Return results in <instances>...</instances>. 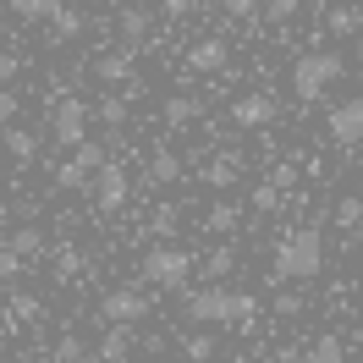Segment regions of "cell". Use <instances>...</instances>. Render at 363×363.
Returning <instances> with one entry per match:
<instances>
[{
  "label": "cell",
  "mask_w": 363,
  "mask_h": 363,
  "mask_svg": "<svg viewBox=\"0 0 363 363\" xmlns=\"http://www.w3.org/2000/svg\"><path fill=\"white\" fill-rule=\"evenodd\" d=\"M55 187H61V193H89V187H94V171H89V165H83L77 155H72V160H61V171H55Z\"/></svg>",
  "instance_id": "9a60e30c"
},
{
  "label": "cell",
  "mask_w": 363,
  "mask_h": 363,
  "mask_svg": "<svg viewBox=\"0 0 363 363\" xmlns=\"http://www.w3.org/2000/svg\"><path fill=\"white\" fill-rule=\"evenodd\" d=\"M193 6H199V0H160V11H165L171 23H182V17H193Z\"/></svg>",
  "instance_id": "f35d334b"
},
{
  "label": "cell",
  "mask_w": 363,
  "mask_h": 363,
  "mask_svg": "<svg viewBox=\"0 0 363 363\" xmlns=\"http://www.w3.org/2000/svg\"><path fill=\"white\" fill-rule=\"evenodd\" d=\"M94 116H99V121H105V127H127V94H105V99H99V105H94Z\"/></svg>",
  "instance_id": "603a6c76"
},
{
  "label": "cell",
  "mask_w": 363,
  "mask_h": 363,
  "mask_svg": "<svg viewBox=\"0 0 363 363\" xmlns=\"http://www.w3.org/2000/svg\"><path fill=\"white\" fill-rule=\"evenodd\" d=\"M77 33H89V17L72 11V6H61V17H55V39H77Z\"/></svg>",
  "instance_id": "4316f807"
},
{
  "label": "cell",
  "mask_w": 363,
  "mask_h": 363,
  "mask_svg": "<svg viewBox=\"0 0 363 363\" xmlns=\"http://www.w3.org/2000/svg\"><path fill=\"white\" fill-rule=\"evenodd\" d=\"M116 23H121V45H127V50L149 45V33H155V17H149L143 6H127V11L116 17Z\"/></svg>",
  "instance_id": "7c38bea8"
},
{
  "label": "cell",
  "mask_w": 363,
  "mask_h": 363,
  "mask_svg": "<svg viewBox=\"0 0 363 363\" xmlns=\"http://www.w3.org/2000/svg\"><path fill=\"white\" fill-rule=\"evenodd\" d=\"M133 67H138V50H105V55H99V61H94V77H99V83H111V89H121V83H127V89H133Z\"/></svg>",
  "instance_id": "30bf717a"
},
{
  "label": "cell",
  "mask_w": 363,
  "mask_h": 363,
  "mask_svg": "<svg viewBox=\"0 0 363 363\" xmlns=\"http://www.w3.org/2000/svg\"><path fill=\"white\" fill-rule=\"evenodd\" d=\"M0 248H6V242H0Z\"/></svg>",
  "instance_id": "f6af8a7d"
},
{
  "label": "cell",
  "mask_w": 363,
  "mask_h": 363,
  "mask_svg": "<svg viewBox=\"0 0 363 363\" xmlns=\"http://www.w3.org/2000/svg\"><path fill=\"white\" fill-rule=\"evenodd\" d=\"M0 143H6V155L17 160V165H28V160L39 155V138L28 133V127H6V133H0Z\"/></svg>",
  "instance_id": "2e32d148"
},
{
  "label": "cell",
  "mask_w": 363,
  "mask_h": 363,
  "mask_svg": "<svg viewBox=\"0 0 363 363\" xmlns=\"http://www.w3.org/2000/svg\"><path fill=\"white\" fill-rule=\"evenodd\" d=\"M61 6H67V0H11V11H17L23 23H55Z\"/></svg>",
  "instance_id": "ac0fdd59"
},
{
  "label": "cell",
  "mask_w": 363,
  "mask_h": 363,
  "mask_svg": "<svg viewBox=\"0 0 363 363\" xmlns=\"http://www.w3.org/2000/svg\"><path fill=\"white\" fill-rule=\"evenodd\" d=\"M99 319L105 325H138V319H149V297L138 286H111L99 297Z\"/></svg>",
  "instance_id": "ba28073f"
},
{
  "label": "cell",
  "mask_w": 363,
  "mask_h": 363,
  "mask_svg": "<svg viewBox=\"0 0 363 363\" xmlns=\"http://www.w3.org/2000/svg\"><path fill=\"white\" fill-rule=\"evenodd\" d=\"M226 61H231V50L220 39H199V45L187 50V72H199V77H220Z\"/></svg>",
  "instance_id": "8fae6325"
},
{
  "label": "cell",
  "mask_w": 363,
  "mask_h": 363,
  "mask_svg": "<svg viewBox=\"0 0 363 363\" xmlns=\"http://www.w3.org/2000/svg\"><path fill=\"white\" fill-rule=\"evenodd\" d=\"M275 314H281V319L303 314V297H297V292H281V297H275Z\"/></svg>",
  "instance_id": "ab89813d"
},
{
  "label": "cell",
  "mask_w": 363,
  "mask_h": 363,
  "mask_svg": "<svg viewBox=\"0 0 363 363\" xmlns=\"http://www.w3.org/2000/svg\"><path fill=\"white\" fill-rule=\"evenodd\" d=\"M275 116H281V99L270 89H253V94H237L231 99V127L237 133H259V127H270Z\"/></svg>",
  "instance_id": "52a82bcc"
},
{
  "label": "cell",
  "mask_w": 363,
  "mask_h": 363,
  "mask_svg": "<svg viewBox=\"0 0 363 363\" xmlns=\"http://www.w3.org/2000/svg\"><path fill=\"white\" fill-rule=\"evenodd\" d=\"M39 314H45V303H39L33 292H17V297H11V325H33Z\"/></svg>",
  "instance_id": "484cf974"
},
{
  "label": "cell",
  "mask_w": 363,
  "mask_h": 363,
  "mask_svg": "<svg viewBox=\"0 0 363 363\" xmlns=\"http://www.w3.org/2000/svg\"><path fill=\"white\" fill-rule=\"evenodd\" d=\"M199 111H204V105H199L193 94H171V99H165V127H193Z\"/></svg>",
  "instance_id": "e0dca14e"
},
{
  "label": "cell",
  "mask_w": 363,
  "mask_h": 363,
  "mask_svg": "<svg viewBox=\"0 0 363 363\" xmlns=\"http://www.w3.org/2000/svg\"><path fill=\"white\" fill-rule=\"evenodd\" d=\"M17 111H23V105H17V94L0 89V133H6V127H17Z\"/></svg>",
  "instance_id": "d590c367"
},
{
  "label": "cell",
  "mask_w": 363,
  "mask_h": 363,
  "mask_svg": "<svg viewBox=\"0 0 363 363\" xmlns=\"http://www.w3.org/2000/svg\"><path fill=\"white\" fill-rule=\"evenodd\" d=\"M231 264H237V253L220 242V248H209V259H204V270H209V281H226L231 275Z\"/></svg>",
  "instance_id": "83f0119b"
},
{
  "label": "cell",
  "mask_w": 363,
  "mask_h": 363,
  "mask_svg": "<svg viewBox=\"0 0 363 363\" xmlns=\"http://www.w3.org/2000/svg\"><path fill=\"white\" fill-rule=\"evenodd\" d=\"M297 363H347V347H341V336H319Z\"/></svg>",
  "instance_id": "44dd1931"
},
{
  "label": "cell",
  "mask_w": 363,
  "mask_h": 363,
  "mask_svg": "<svg viewBox=\"0 0 363 363\" xmlns=\"http://www.w3.org/2000/svg\"><path fill=\"white\" fill-rule=\"evenodd\" d=\"M89 199L105 209V215H116V209L133 204V177H127V165H121V160H111V165H99V171H94Z\"/></svg>",
  "instance_id": "8992f818"
},
{
  "label": "cell",
  "mask_w": 363,
  "mask_h": 363,
  "mask_svg": "<svg viewBox=\"0 0 363 363\" xmlns=\"http://www.w3.org/2000/svg\"><path fill=\"white\" fill-rule=\"evenodd\" d=\"M341 77H347V55H336V50H303V55L292 61V94L303 99V105L325 99Z\"/></svg>",
  "instance_id": "3957f363"
},
{
  "label": "cell",
  "mask_w": 363,
  "mask_h": 363,
  "mask_svg": "<svg viewBox=\"0 0 363 363\" xmlns=\"http://www.w3.org/2000/svg\"><path fill=\"white\" fill-rule=\"evenodd\" d=\"M177 177H182V160H177V155H155L149 182H155V187H165V182H177Z\"/></svg>",
  "instance_id": "f546056e"
},
{
  "label": "cell",
  "mask_w": 363,
  "mask_h": 363,
  "mask_svg": "<svg viewBox=\"0 0 363 363\" xmlns=\"http://www.w3.org/2000/svg\"><path fill=\"white\" fill-rule=\"evenodd\" d=\"M270 182L281 187V193H292V187H297V165H275V171H270Z\"/></svg>",
  "instance_id": "60d3db41"
},
{
  "label": "cell",
  "mask_w": 363,
  "mask_h": 363,
  "mask_svg": "<svg viewBox=\"0 0 363 363\" xmlns=\"http://www.w3.org/2000/svg\"><path fill=\"white\" fill-rule=\"evenodd\" d=\"M358 67H363V33H358Z\"/></svg>",
  "instance_id": "7bdbcfd3"
},
{
  "label": "cell",
  "mask_w": 363,
  "mask_h": 363,
  "mask_svg": "<svg viewBox=\"0 0 363 363\" xmlns=\"http://www.w3.org/2000/svg\"><path fill=\"white\" fill-rule=\"evenodd\" d=\"M77 270H83V253L77 248H55V281H77Z\"/></svg>",
  "instance_id": "4dcf8cb0"
},
{
  "label": "cell",
  "mask_w": 363,
  "mask_h": 363,
  "mask_svg": "<svg viewBox=\"0 0 363 363\" xmlns=\"http://www.w3.org/2000/svg\"><path fill=\"white\" fill-rule=\"evenodd\" d=\"M133 325H111V330H105V336H99V358L105 363H127L133 358Z\"/></svg>",
  "instance_id": "4fadbf2b"
},
{
  "label": "cell",
  "mask_w": 363,
  "mask_h": 363,
  "mask_svg": "<svg viewBox=\"0 0 363 363\" xmlns=\"http://www.w3.org/2000/svg\"><path fill=\"white\" fill-rule=\"evenodd\" d=\"M17 72H23V61H17V55H0V89H6Z\"/></svg>",
  "instance_id": "b9f144b4"
},
{
  "label": "cell",
  "mask_w": 363,
  "mask_h": 363,
  "mask_svg": "<svg viewBox=\"0 0 363 363\" xmlns=\"http://www.w3.org/2000/svg\"><path fill=\"white\" fill-rule=\"evenodd\" d=\"M325 28H330L336 39H358V33H363V11H358V6H336V11L325 17Z\"/></svg>",
  "instance_id": "d6986e66"
},
{
  "label": "cell",
  "mask_w": 363,
  "mask_h": 363,
  "mask_svg": "<svg viewBox=\"0 0 363 363\" xmlns=\"http://www.w3.org/2000/svg\"><path fill=\"white\" fill-rule=\"evenodd\" d=\"M237 177H242V160H237V155H215V160H204V182L215 187V193L237 187Z\"/></svg>",
  "instance_id": "5bb4252c"
},
{
  "label": "cell",
  "mask_w": 363,
  "mask_h": 363,
  "mask_svg": "<svg viewBox=\"0 0 363 363\" xmlns=\"http://www.w3.org/2000/svg\"><path fill=\"white\" fill-rule=\"evenodd\" d=\"M149 231H155V237H171V231H177V209L160 204V209H155V226H149Z\"/></svg>",
  "instance_id": "74e56055"
},
{
  "label": "cell",
  "mask_w": 363,
  "mask_h": 363,
  "mask_svg": "<svg viewBox=\"0 0 363 363\" xmlns=\"http://www.w3.org/2000/svg\"><path fill=\"white\" fill-rule=\"evenodd\" d=\"M72 155L83 160V165H89V171H99V165H111V149H105V143H94V138H89V143H77V149H72Z\"/></svg>",
  "instance_id": "d6a6232c"
},
{
  "label": "cell",
  "mask_w": 363,
  "mask_h": 363,
  "mask_svg": "<svg viewBox=\"0 0 363 363\" xmlns=\"http://www.w3.org/2000/svg\"><path fill=\"white\" fill-rule=\"evenodd\" d=\"M281 199H286V193H281L275 182H264V187H253V209H259V215H275V209H281Z\"/></svg>",
  "instance_id": "1f68e13d"
},
{
  "label": "cell",
  "mask_w": 363,
  "mask_h": 363,
  "mask_svg": "<svg viewBox=\"0 0 363 363\" xmlns=\"http://www.w3.org/2000/svg\"><path fill=\"white\" fill-rule=\"evenodd\" d=\"M17 363H39V358H28V352H23V358H17Z\"/></svg>",
  "instance_id": "ee69618b"
},
{
  "label": "cell",
  "mask_w": 363,
  "mask_h": 363,
  "mask_svg": "<svg viewBox=\"0 0 363 363\" xmlns=\"http://www.w3.org/2000/svg\"><path fill=\"white\" fill-rule=\"evenodd\" d=\"M143 281L149 286H165V292H187V281H193V253L187 248H171V242H155V248L143 253Z\"/></svg>",
  "instance_id": "277c9868"
},
{
  "label": "cell",
  "mask_w": 363,
  "mask_h": 363,
  "mask_svg": "<svg viewBox=\"0 0 363 363\" xmlns=\"http://www.w3.org/2000/svg\"><path fill=\"white\" fill-rule=\"evenodd\" d=\"M330 220H336L341 231H358V226H363V199H358V193H352V199H336Z\"/></svg>",
  "instance_id": "cb8c5ba5"
},
{
  "label": "cell",
  "mask_w": 363,
  "mask_h": 363,
  "mask_svg": "<svg viewBox=\"0 0 363 363\" xmlns=\"http://www.w3.org/2000/svg\"><path fill=\"white\" fill-rule=\"evenodd\" d=\"M89 121H94V105H89V99L61 94V99H55V111H50V138H55L61 149H77V143H89Z\"/></svg>",
  "instance_id": "5b68a950"
},
{
  "label": "cell",
  "mask_w": 363,
  "mask_h": 363,
  "mask_svg": "<svg viewBox=\"0 0 363 363\" xmlns=\"http://www.w3.org/2000/svg\"><path fill=\"white\" fill-rule=\"evenodd\" d=\"M215 6H220L226 17H237V23H259V17H264V6H259V0H215Z\"/></svg>",
  "instance_id": "f1b7e54d"
},
{
  "label": "cell",
  "mask_w": 363,
  "mask_h": 363,
  "mask_svg": "<svg viewBox=\"0 0 363 363\" xmlns=\"http://www.w3.org/2000/svg\"><path fill=\"white\" fill-rule=\"evenodd\" d=\"M23 253H11V248H0V281H17V275H23Z\"/></svg>",
  "instance_id": "8d00e7d4"
},
{
  "label": "cell",
  "mask_w": 363,
  "mask_h": 363,
  "mask_svg": "<svg viewBox=\"0 0 363 363\" xmlns=\"http://www.w3.org/2000/svg\"><path fill=\"white\" fill-rule=\"evenodd\" d=\"M182 314L193 319V325H231V330H248L253 314H259V297L253 292H237V286H220V281H209V286H187L182 292Z\"/></svg>",
  "instance_id": "6da1fadb"
},
{
  "label": "cell",
  "mask_w": 363,
  "mask_h": 363,
  "mask_svg": "<svg viewBox=\"0 0 363 363\" xmlns=\"http://www.w3.org/2000/svg\"><path fill=\"white\" fill-rule=\"evenodd\" d=\"M6 248L23 253V259H33V253H45V231H39V226H17L11 237H6Z\"/></svg>",
  "instance_id": "7402d4cb"
},
{
  "label": "cell",
  "mask_w": 363,
  "mask_h": 363,
  "mask_svg": "<svg viewBox=\"0 0 363 363\" xmlns=\"http://www.w3.org/2000/svg\"><path fill=\"white\" fill-rule=\"evenodd\" d=\"M83 358H89V347L72 336V330H67L61 341H55V363H83Z\"/></svg>",
  "instance_id": "836d02e7"
},
{
  "label": "cell",
  "mask_w": 363,
  "mask_h": 363,
  "mask_svg": "<svg viewBox=\"0 0 363 363\" xmlns=\"http://www.w3.org/2000/svg\"><path fill=\"white\" fill-rule=\"evenodd\" d=\"M182 352H187V363H209L215 358V336H209V330H193V336H182Z\"/></svg>",
  "instance_id": "d4e9b609"
},
{
  "label": "cell",
  "mask_w": 363,
  "mask_h": 363,
  "mask_svg": "<svg viewBox=\"0 0 363 363\" xmlns=\"http://www.w3.org/2000/svg\"><path fill=\"white\" fill-rule=\"evenodd\" d=\"M297 6H303V0H264V23H275V28H281V23H292V17H297Z\"/></svg>",
  "instance_id": "e575fe53"
},
{
  "label": "cell",
  "mask_w": 363,
  "mask_h": 363,
  "mask_svg": "<svg viewBox=\"0 0 363 363\" xmlns=\"http://www.w3.org/2000/svg\"><path fill=\"white\" fill-rule=\"evenodd\" d=\"M325 270V231L319 226H292L275 237V281H314Z\"/></svg>",
  "instance_id": "7a4b0ae2"
},
{
  "label": "cell",
  "mask_w": 363,
  "mask_h": 363,
  "mask_svg": "<svg viewBox=\"0 0 363 363\" xmlns=\"http://www.w3.org/2000/svg\"><path fill=\"white\" fill-rule=\"evenodd\" d=\"M325 133H330V143H341V149H358L363 143V94L341 99L336 111L325 116Z\"/></svg>",
  "instance_id": "9c48e42d"
},
{
  "label": "cell",
  "mask_w": 363,
  "mask_h": 363,
  "mask_svg": "<svg viewBox=\"0 0 363 363\" xmlns=\"http://www.w3.org/2000/svg\"><path fill=\"white\" fill-rule=\"evenodd\" d=\"M237 220H242V209H237V204H226V199H215V204H209V215H204V226L215 231V237L237 231Z\"/></svg>",
  "instance_id": "ffe728a7"
}]
</instances>
